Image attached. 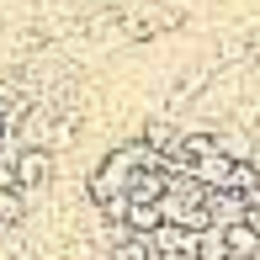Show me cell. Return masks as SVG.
Listing matches in <instances>:
<instances>
[{"label":"cell","mask_w":260,"mask_h":260,"mask_svg":"<svg viewBox=\"0 0 260 260\" xmlns=\"http://www.w3.org/2000/svg\"><path fill=\"white\" fill-rule=\"evenodd\" d=\"M53 181V154L48 149H21L16 154V186L21 191H43Z\"/></svg>","instance_id":"1"},{"label":"cell","mask_w":260,"mask_h":260,"mask_svg":"<svg viewBox=\"0 0 260 260\" xmlns=\"http://www.w3.org/2000/svg\"><path fill=\"white\" fill-rule=\"evenodd\" d=\"M197 255H202V260H234V255H229V239H223L218 223H212V229H202V239H197Z\"/></svg>","instance_id":"4"},{"label":"cell","mask_w":260,"mask_h":260,"mask_svg":"<svg viewBox=\"0 0 260 260\" xmlns=\"http://www.w3.org/2000/svg\"><path fill=\"white\" fill-rule=\"evenodd\" d=\"M21 212H27V191H21V186H11V191H0V229H11V223H21Z\"/></svg>","instance_id":"5"},{"label":"cell","mask_w":260,"mask_h":260,"mask_svg":"<svg viewBox=\"0 0 260 260\" xmlns=\"http://www.w3.org/2000/svg\"><path fill=\"white\" fill-rule=\"evenodd\" d=\"M207 85H212V69H207V64H202V69H186V80L170 90V106H191Z\"/></svg>","instance_id":"3"},{"label":"cell","mask_w":260,"mask_h":260,"mask_svg":"<svg viewBox=\"0 0 260 260\" xmlns=\"http://www.w3.org/2000/svg\"><path fill=\"white\" fill-rule=\"evenodd\" d=\"M170 260H202V255H170Z\"/></svg>","instance_id":"7"},{"label":"cell","mask_w":260,"mask_h":260,"mask_svg":"<svg viewBox=\"0 0 260 260\" xmlns=\"http://www.w3.org/2000/svg\"><path fill=\"white\" fill-rule=\"evenodd\" d=\"M223 239H229V255L234 260H255L260 255V229H250V223H229Z\"/></svg>","instance_id":"2"},{"label":"cell","mask_w":260,"mask_h":260,"mask_svg":"<svg viewBox=\"0 0 260 260\" xmlns=\"http://www.w3.org/2000/svg\"><path fill=\"white\" fill-rule=\"evenodd\" d=\"M250 69L260 75V38H250Z\"/></svg>","instance_id":"6"}]
</instances>
